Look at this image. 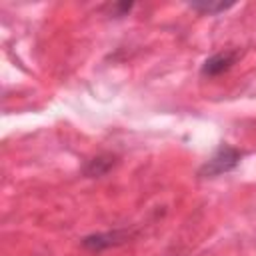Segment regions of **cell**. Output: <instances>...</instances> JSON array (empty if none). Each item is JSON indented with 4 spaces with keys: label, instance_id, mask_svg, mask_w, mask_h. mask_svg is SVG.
Returning a JSON list of instances; mask_svg holds the SVG:
<instances>
[{
    "label": "cell",
    "instance_id": "cell-1",
    "mask_svg": "<svg viewBox=\"0 0 256 256\" xmlns=\"http://www.w3.org/2000/svg\"><path fill=\"white\" fill-rule=\"evenodd\" d=\"M240 162V152L230 146H222L214 152V156L200 168V176H218L228 170H232Z\"/></svg>",
    "mask_w": 256,
    "mask_h": 256
},
{
    "label": "cell",
    "instance_id": "cell-2",
    "mask_svg": "<svg viewBox=\"0 0 256 256\" xmlns=\"http://www.w3.org/2000/svg\"><path fill=\"white\" fill-rule=\"evenodd\" d=\"M234 62V54L232 52H222V54H216L212 58H208L202 66V74H208V76H214V74H220L224 72L226 68H230V64Z\"/></svg>",
    "mask_w": 256,
    "mask_h": 256
},
{
    "label": "cell",
    "instance_id": "cell-3",
    "mask_svg": "<svg viewBox=\"0 0 256 256\" xmlns=\"http://www.w3.org/2000/svg\"><path fill=\"white\" fill-rule=\"evenodd\" d=\"M228 6H230V4H192V8L202 10V12H208V14L218 12V10H226Z\"/></svg>",
    "mask_w": 256,
    "mask_h": 256
}]
</instances>
